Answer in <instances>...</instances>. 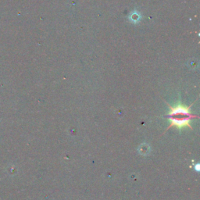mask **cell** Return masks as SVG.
<instances>
[{
  "instance_id": "cell-1",
  "label": "cell",
  "mask_w": 200,
  "mask_h": 200,
  "mask_svg": "<svg viewBox=\"0 0 200 200\" xmlns=\"http://www.w3.org/2000/svg\"><path fill=\"white\" fill-rule=\"evenodd\" d=\"M166 105L169 106L170 111L169 114H166L165 117H167L170 120V124L169 125L168 128H166V131L171 128L172 127H176L178 129H183L184 128L188 127L190 129L192 130L190 121L193 119L198 117L197 115L192 114L191 113L190 109L193 103H192L188 106L180 103V104L177 105L176 106H174V107L169 105V103H166Z\"/></svg>"
},
{
  "instance_id": "cell-2",
  "label": "cell",
  "mask_w": 200,
  "mask_h": 200,
  "mask_svg": "<svg viewBox=\"0 0 200 200\" xmlns=\"http://www.w3.org/2000/svg\"><path fill=\"white\" fill-rule=\"evenodd\" d=\"M140 18H141V16H140V14L138 13H131V16H130V20H131L132 22L134 23H136L138 22V21L140 20Z\"/></svg>"
},
{
  "instance_id": "cell-3",
  "label": "cell",
  "mask_w": 200,
  "mask_h": 200,
  "mask_svg": "<svg viewBox=\"0 0 200 200\" xmlns=\"http://www.w3.org/2000/svg\"><path fill=\"white\" fill-rule=\"evenodd\" d=\"M198 166H199L198 164H196V166H195V170H198Z\"/></svg>"
}]
</instances>
